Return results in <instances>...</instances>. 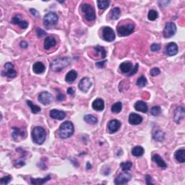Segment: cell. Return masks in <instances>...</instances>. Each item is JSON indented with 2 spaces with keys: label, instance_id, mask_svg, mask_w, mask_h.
<instances>
[{
  "label": "cell",
  "instance_id": "cell-1",
  "mask_svg": "<svg viewBox=\"0 0 185 185\" xmlns=\"http://www.w3.org/2000/svg\"><path fill=\"white\" fill-rule=\"evenodd\" d=\"M71 63V59L69 57H60L58 59H56L55 60L52 62L50 65L51 70L53 72H60L65 68L68 65H70Z\"/></svg>",
  "mask_w": 185,
  "mask_h": 185
},
{
  "label": "cell",
  "instance_id": "cell-2",
  "mask_svg": "<svg viewBox=\"0 0 185 185\" xmlns=\"http://www.w3.org/2000/svg\"><path fill=\"white\" fill-rule=\"evenodd\" d=\"M75 131L74 125L70 121L64 122L59 127V136L62 139H67L73 135Z\"/></svg>",
  "mask_w": 185,
  "mask_h": 185
},
{
  "label": "cell",
  "instance_id": "cell-3",
  "mask_svg": "<svg viewBox=\"0 0 185 185\" xmlns=\"http://www.w3.org/2000/svg\"><path fill=\"white\" fill-rule=\"evenodd\" d=\"M32 139L35 143L42 145L45 142L46 138V132L41 127H35L32 130Z\"/></svg>",
  "mask_w": 185,
  "mask_h": 185
},
{
  "label": "cell",
  "instance_id": "cell-4",
  "mask_svg": "<svg viewBox=\"0 0 185 185\" xmlns=\"http://www.w3.org/2000/svg\"><path fill=\"white\" fill-rule=\"evenodd\" d=\"M134 30H135V25L132 23H128L118 27L117 33L119 36H127L132 33Z\"/></svg>",
  "mask_w": 185,
  "mask_h": 185
},
{
  "label": "cell",
  "instance_id": "cell-5",
  "mask_svg": "<svg viewBox=\"0 0 185 185\" xmlns=\"http://www.w3.org/2000/svg\"><path fill=\"white\" fill-rule=\"evenodd\" d=\"M176 32H177V26H176L174 23L170 22V23H167L166 24L163 34H164V38L169 39V38H171L173 35H174Z\"/></svg>",
  "mask_w": 185,
  "mask_h": 185
},
{
  "label": "cell",
  "instance_id": "cell-6",
  "mask_svg": "<svg viewBox=\"0 0 185 185\" xmlns=\"http://www.w3.org/2000/svg\"><path fill=\"white\" fill-rule=\"evenodd\" d=\"M82 11L86 14V17L88 21H93L95 19V11L89 4H84L82 6Z\"/></svg>",
  "mask_w": 185,
  "mask_h": 185
},
{
  "label": "cell",
  "instance_id": "cell-7",
  "mask_svg": "<svg viewBox=\"0 0 185 185\" xmlns=\"http://www.w3.org/2000/svg\"><path fill=\"white\" fill-rule=\"evenodd\" d=\"M59 21L58 15L55 12H49L44 17V23L47 26H52L57 23Z\"/></svg>",
  "mask_w": 185,
  "mask_h": 185
},
{
  "label": "cell",
  "instance_id": "cell-8",
  "mask_svg": "<svg viewBox=\"0 0 185 185\" xmlns=\"http://www.w3.org/2000/svg\"><path fill=\"white\" fill-rule=\"evenodd\" d=\"M2 75L10 78H14L16 77L17 72L14 69V65L11 62H7L4 64V70L2 72Z\"/></svg>",
  "mask_w": 185,
  "mask_h": 185
},
{
  "label": "cell",
  "instance_id": "cell-9",
  "mask_svg": "<svg viewBox=\"0 0 185 185\" xmlns=\"http://www.w3.org/2000/svg\"><path fill=\"white\" fill-rule=\"evenodd\" d=\"M132 176L130 173H128L127 171H124L120 173L118 177L116 178L114 180V183L117 185L120 184H125L130 181Z\"/></svg>",
  "mask_w": 185,
  "mask_h": 185
},
{
  "label": "cell",
  "instance_id": "cell-10",
  "mask_svg": "<svg viewBox=\"0 0 185 185\" xmlns=\"http://www.w3.org/2000/svg\"><path fill=\"white\" fill-rule=\"evenodd\" d=\"M103 38L105 41L108 42L114 41L116 38L114 31L110 27H104V28L103 29Z\"/></svg>",
  "mask_w": 185,
  "mask_h": 185
},
{
  "label": "cell",
  "instance_id": "cell-11",
  "mask_svg": "<svg viewBox=\"0 0 185 185\" xmlns=\"http://www.w3.org/2000/svg\"><path fill=\"white\" fill-rule=\"evenodd\" d=\"M53 96L49 92H42L39 95V101L44 105H49L52 102Z\"/></svg>",
  "mask_w": 185,
  "mask_h": 185
},
{
  "label": "cell",
  "instance_id": "cell-12",
  "mask_svg": "<svg viewBox=\"0 0 185 185\" xmlns=\"http://www.w3.org/2000/svg\"><path fill=\"white\" fill-rule=\"evenodd\" d=\"M91 86H92V82H91L88 77H83V78L80 80L78 84L79 89L82 92L84 93L88 92L89 89L90 88Z\"/></svg>",
  "mask_w": 185,
  "mask_h": 185
},
{
  "label": "cell",
  "instance_id": "cell-13",
  "mask_svg": "<svg viewBox=\"0 0 185 185\" xmlns=\"http://www.w3.org/2000/svg\"><path fill=\"white\" fill-rule=\"evenodd\" d=\"M11 23L15 24V25H17L22 29H26L28 27V23L25 21L22 20V16L21 15H15V16L13 17L12 21H11Z\"/></svg>",
  "mask_w": 185,
  "mask_h": 185
},
{
  "label": "cell",
  "instance_id": "cell-14",
  "mask_svg": "<svg viewBox=\"0 0 185 185\" xmlns=\"http://www.w3.org/2000/svg\"><path fill=\"white\" fill-rule=\"evenodd\" d=\"M120 127H121V122L117 119H113L110 121L107 124V127H108V130L110 133H114L117 132L119 130Z\"/></svg>",
  "mask_w": 185,
  "mask_h": 185
},
{
  "label": "cell",
  "instance_id": "cell-15",
  "mask_svg": "<svg viewBox=\"0 0 185 185\" xmlns=\"http://www.w3.org/2000/svg\"><path fill=\"white\" fill-rule=\"evenodd\" d=\"M185 113H184V109L183 107L179 106L177 107L176 109L174 111V117H173V120L176 123L179 124L180 122H181L182 119H183L184 118Z\"/></svg>",
  "mask_w": 185,
  "mask_h": 185
},
{
  "label": "cell",
  "instance_id": "cell-16",
  "mask_svg": "<svg viewBox=\"0 0 185 185\" xmlns=\"http://www.w3.org/2000/svg\"><path fill=\"white\" fill-rule=\"evenodd\" d=\"M12 130L13 132L12 134V138L14 139V140H15V141H17V139L20 137L21 138L25 137L26 133H25V131L23 129L14 127H12Z\"/></svg>",
  "mask_w": 185,
  "mask_h": 185
},
{
  "label": "cell",
  "instance_id": "cell-17",
  "mask_svg": "<svg viewBox=\"0 0 185 185\" xmlns=\"http://www.w3.org/2000/svg\"><path fill=\"white\" fill-rule=\"evenodd\" d=\"M49 114L52 119L57 120H63L66 117V113L63 111L57 110V109H52V110H51Z\"/></svg>",
  "mask_w": 185,
  "mask_h": 185
},
{
  "label": "cell",
  "instance_id": "cell-18",
  "mask_svg": "<svg viewBox=\"0 0 185 185\" xmlns=\"http://www.w3.org/2000/svg\"><path fill=\"white\" fill-rule=\"evenodd\" d=\"M178 46L177 44L175 43H173V42H171V43H169L168 45L166 46V53L168 56H174L178 52Z\"/></svg>",
  "mask_w": 185,
  "mask_h": 185
},
{
  "label": "cell",
  "instance_id": "cell-19",
  "mask_svg": "<svg viewBox=\"0 0 185 185\" xmlns=\"http://www.w3.org/2000/svg\"><path fill=\"white\" fill-rule=\"evenodd\" d=\"M142 122V118L135 113H130L129 116V123L132 125H138Z\"/></svg>",
  "mask_w": 185,
  "mask_h": 185
},
{
  "label": "cell",
  "instance_id": "cell-20",
  "mask_svg": "<svg viewBox=\"0 0 185 185\" xmlns=\"http://www.w3.org/2000/svg\"><path fill=\"white\" fill-rule=\"evenodd\" d=\"M92 107L95 111H101L104 109L105 104H104V101L101 99H97L93 102Z\"/></svg>",
  "mask_w": 185,
  "mask_h": 185
},
{
  "label": "cell",
  "instance_id": "cell-21",
  "mask_svg": "<svg viewBox=\"0 0 185 185\" xmlns=\"http://www.w3.org/2000/svg\"><path fill=\"white\" fill-rule=\"evenodd\" d=\"M135 110H137V111H140L142 113H147L148 110V105H147L146 103H145L142 101L136 102L135 104Z\"/></svg>",
  "mask_w": 185,
  "mask_h": 185
},
{
  "label": "cell",
  "instance_id": "cell-22",
  "mask_svg": "<svg viewBox=\"0 0 185 185\" xmlns=\"http://www.w3.org/2000/svg\"><path fill=\"white\" fill-rule=\"evenodd\" d=\"M152 160L153 161L156 163V164L160 167V168H161L163 169H165L167 168V164H166V162L162 159V158L160 157L159 154L153 155L152 157Z\"/></svg>",
  "mask_w": 185,
  "mask_h": 185
},
{
  "label": "cell",
  "instance_id": "cell-23",
  "mask_svg": "<svg viewBox=\"0 0 185 185\" xmlns=\"http://www.w3.org/2000/svg\"><path fill=\"white\" fill-rule=\"evenodd\" d=\"M56 44H57V41H56L54 38L52 36L46 37L45 41H44V49L46 50L50 49L51 48L56 45Z\"/></svg>",
  "mask_w": 185,
  "mask_h": 185
},
{
  "label": "cell",
  "instance_id": "cell-24",
  "mask_svg": "<svg viewBox=\"0 0 185 185\" xmlns=\"http://www.w3.org/2000/svg\"><path fill=\"white\" fill-rule=\"evenodd\" d=\"M45 69L46 68L44 64L42 63V62H35L33 66V72H34L35 74H42V73H44V71H45Z\"/></svg>",
  "mask_w": 185,
  "mask_h": 185
},
{
  "label": "cell",
  "instance_id": "cell-25",
  "mask_svg": "<svg viewBox=\"0 0 185 185\" xmlns=\"http://www.w3.org/2000/svg\"><path fill=\"white\" fill-rule=\"evenodd\" d=\"M132 64L130 62H122V63L119 65V69L120 70H121V72L123 73H127V74L130 72V70H132Z\"/></svg>",
  "mask_w": 185,
  "mask_h": 185
},
{
  "label": "cell",
  "instance_id": "cell-26",
  "mask_svg": "<svg viewBox=\"0 0 185 185\" xmlns=\"http://www.w3.org/2000/svg\"><path fill=\"white\" fill-rule=\"evenodd\" d=\"M51 179V177L49 175L47 176V177L43 178V179H41V178H37V179H33L31 178L30 179V184H34V185H41L45 184L46 182L49 181Z\"/></svg>",
  "mask_w": 185,
  "mask_h": 185
},
{
  "label": "cell",
  "instance_id": "cell-27",
  "mask_svg": "<svg viewBox=\"0 0 185 185\" xmlns=\"http://www.w3.org/2000/svg\"><path fill=\"white\" fill-rule=\"evenodd\" d=\"M174 157L176 160L179 163H184L185 161V150L184 148L179 149L175 153Z\"/></svg>",
  "mask_w": 185,
  "mask_h": 185
},
{
  "label": "cell",
  "instance_id": "cell-28",
  "mask_svg": "<svg viewBox=\"0 0 185 185\" xmlns=\"http://www.w3.org/2000/svg\"><path fill=\"white\" fill-rule=\"evenodd\" d=\"M77 73L76 71L75 70H71L66 75L65 77V81L67 82H69V83H72L75 81V80L77 79Z\"/></svg>",
  "mask_w": 185,
  "mask_h": 185
},
{
  "label": "cell",
  "instance_id": "cell-29",
  "mask_svg": "<svg viewBox=\"0 0 185 185\" xmlns=\"http://www.w3.org/2000/svg\"><path fill=\"white\" fill-rule=\"evenodd\" d=\"M144 149L141 146H136L132 148V154L135 157H140L144 154Z\"/></svg>",
  "mask_w": 185,
  "mask_h": 185
},
{
  "label": "cell",
  "instance_id": "cell-30",
  "mask_svg": "<svg viewBox=\"0 0 185 185\" xmlns=\"http://www.w3.org/2000/svg\"><path fill=\"white\" fill-rule=\"evenodd\" d=\"M95 53H97V55H99V57L101 58H106V52L105 48L101 46H97L94 48Z\"/></svg>",
  "mask_w": 185,
  "mask_h": 185
},
{
  "label": "cell",
  "instance_id": "cell-31",
  "mask_svg": "<svg viewBox=\"0 0 185 185\" xmlns=\"http://www.w3.org/2000/svg\"><path fill=\"white\" fill-rule=\"evenodd\" d=\"M121 15V10L119 7H114L112 9L110 13V17L112 20H117Z\"/></svg>",
  "mask_w": 185,
  "mask_h": 185
},
{
  "label": "cell",
  "instance_id": "cell-32",
  "mask_svg": "<svg viewBox=\"0 0 185 185\" xmlns=\"http://www.w3.org/2000/svg\"><path fill=\"white\" fill-rule=\"evenodd\" d=\"M84 120L87 122V123H88L90 124H97V122H98L97 118L95 117V116L91 115V114H88V115L85 116Z\"/></svg>",
  "mask_w": 185,
  "mask_h": 185
},
{
  "label": "cell",
  "instance_id": "cell-33",
  "mask_svg": "<svg viewBox=\"0 0 185 185\" xmlns=\"http://www.w3.org/2000/svg\"><path fill=\"white\" fill-rule=\"evenodd\" d=\"M122 109V104L121 102H117L114 104H113L112 106H111V111L113 113H119L121 112Z\"/></svg>",
  "mask_w": 185,
  "mask_h": 185
},
{
  "label": "cell",
  "instance_id": "cell-34",
  "mask_svg": "<svg viewBox=\"0 0 185 185\" xmlns=\"http://www.w3.org/2000/svg\"><path fill=\"white\" fill-rule=\"evenodd\" d=\"M27 104H28V105L30 106V110H31V111H32V113H39L40 111H41V108H40L39 106L33 104L32 101H27Z\"/></svg>",
  "mask_w": 185,
  "mask_h": 185
},
{
  "label": "cell",
  "instance_id": "cell-35",
  "mask_svg": "<svg viewBox=\"0 0 185 185\" xmlns=\"http://www.w3.org/2000/svg\"><path fill=\"white\" fill-rule=\"evenodd\" d=\"M137 86H139L140 88H143L147 85V79L144 75H141L139 78L137 79V82H136Z\"/></svg>",
  "mask_w": 185,
  "mask_h": 185
},
{
  "label": "cell",
  "instance_id": "cell-36",
  "mask_svg": "<svg viewBox=\"0 0 185 185\" xmlns=\"http://www.w3.org/2000/svg\"><path fill=\"white\" fill-rule=\"evenodd\" d=\"M97 4H98V7H99L100 10H106V9L109 7V4H110V1H108V0H106V1H101V0H99V1L97 2Z\"/></svg>",
  "mask_w": 185,
  "mask_h": 185
},
{
  "label": "cell",
  "instance_id": "cell-37",
  "mask_svg": "<svg viewBox=\"0 0 185 185\" xmlns=\"http://www.w3.org/2000/svg\"><path fill=\"white\" fill-rule=\"evenodd\" d=\"M132 166V164L131 161H126V162H122L120 164V167H121L122 170L124 171H127L130 170L131 167Z\"/></svg>",
  "mask_w": 185,
  "mask_h": 185
},
{
  "label": "cell",
  "instance_id": "cell-38",
  "mask_svg": "<svg viewBox=\"0 0 185 185\" xmlns=\"http://www.w3.org/2000/svg\"><path fill=\"white\" fill-rule=\"evenodd\" d=\"M160 113H161V109H160V107L159 106H153L150 109L151 115L155 116V117H157V116L160 115Z\"/></svg>",
  "mask_w": 185,
  "mask_h": 185
},
{
  "label": "cell",
  "instance_id": "cell-39",
  "mask_svg": "<svg viewBox=\"0 0 185 185\" xmlns=\"http://www.w3.org/2000/svg\"><path fill=\"white\" fill-rule=\"evenodd\" d=\"M148 17L150 21H154L158 18V12L154 10H150L148 12Z\"/></svg>",
  "mask_w": 185,
  "mask_h": 185
},
{
  "label": "cell",
  "instance_id": "cell-40",
  "mask_svg": "<svg viewBox=\"0 0 185 185\" xmlns=\"http://www.w3.org/2000/svg\"><path fill=\"white\" fill-rule=\"evenodd\" d=\"M12 179V177L10 176H6V177H2L1 179H0V184L2 185H6L9 184Z\"/></svg>",
  "mask_w": 185,
  "mask_h": 185
},
{
  "label": "cell",
  "instance_id": "cell-41",
  "mask_svg": "<svg viewBox=\"0 0 185 185\" xmlns=\"http://www.w3.org/2000/svg\"><path fill=\"white\" fill-rule=\"evenodd\" d=\"M154 135H155V136H154L155 140H159V141H161V140H164V133L161 132V131H157V132H155Z\"/></svg>",
  "mask_w": 185,
  "mask_h": 185
},
{
  "label": "cell",
  "instance_id": "cell-42",
  "mask_svg": "<svg viewBox=\"0 0 185 185\" xmlns=\"http://www.w3.org/2000/svg\"><path fill=\"white\" fill-rule=\"evenodd\" d=\"M150 75L153 77H155L157 76V75H159L160 73V70L159 68L158 67H155V68H153L152 70H150Z\"/></svg>",
  "mask_w": 185,
  "mask_h": 185
},
{
  "label": "cell",
  "instance_id": "cell-43",
  "mask_svg": "<svg viewBox=\"0 0 185 185\" xmlns=\"http://www.w3.org/2000/svg\"><path fill=\"white\" fill-rule=\"evenodd\" d=\"M138 66H139V65H138V64H137H137H135V67H134L132 68V70H130V72L127 73V75H128V76H132V75H135V73L137 72Z\"/></svg>",
  "mask_w": 185,
  "mask_h": 185
},
{
  "label": "cell",
  "instance_id": "cell-44",
  "mask_svg": "<svg viewBox=\"0 0 185 185\" xmlns=\"http://www.w3.org/2000/svg\"><path fill=\"white\" fill-rule=\"evenodd\" d=\"M160 49V46L159 44H153L150 46V49L152 52H158Z\"/></svg>",
  "mask_w": 185,
  "mask_h": 185
},
{
  "label": "cell",
  "instance_id": "cell-45",
  "mask_svg": "<svg viewBox=\"0 0 185 185\" xmlns=\"http://www.w3.org/2000/svg\"><path fill=\"white\" fill-rule=\"evenodd\" d=\"M36 32H37L38 36L40 37V38L43 37L44 35H45L46 34V33L45 32V31H44V30H43V29H41V28H37Z\"/></svg>",
  "mask_w": 185,
  "mask_h": 185
},
{
  "label": "cell",
  "instance_id": "cell-46",
  "mask_svg": "<svg viewBox=\"0 0 185 185\" xmlns=\"http://www.w3.org/2000/svg\"><path fill=\"white\" fill-rule=\"evenodd\" d=\"M106 60H104V61H102V62H97L96 65L97 67H99V68H104V67L106 65Z\"/></svg>",
  "mask_w": 185,
  "mask_h": 185
},
{
  "label": "cell",
  "instance_id": "cell-47",
  "mask_svg": "<svg viewBox=\"0 0 185 185\" xmlns=\"http://www.w3.org/2000/svg\"><path fill=\"white\" fill-rule=\"evenodd\" d=\"M64 99V95L62 94V93H59V95H58L57 97V101H63Z\"/></svg>",
  "mask_w": 185,
  "mask_h": 185
},
{
  "label": "cell",
  "instance_id": "cell-48",
  "mask_svg": "<svg viewBox=\"0 0 185 185\" xmlns=\"http://www.w3.org/2000/svg\"><path fill=\"white\" fill-rule=\"evenodd\" d=\"M146 183H147V184H153L152 182H151V177H150V176L146 175Z\"/></svg>",
  "mask_w": 185,
  "mask_h": 185
},
{
  "label": "cell",
  "instance_id": "cell-49",
  "mask_svg": "<svg viewBox=\"0 0 185 185\" xmlns=\"http://www.w3.org/2000/svg\"><path fill=\"white\" fill-rule=\"evenodd\" d=\"M74 93H75V90L72 88H69L67 89V93H68V94H70L71 95H74Z\"/></svg>",
  "mask_w": 185,
  "mask_h": 185
},
{
  "label": "cell",
  "instance_id": "cell-50",
  "mask_svg": "<svg viewBox=\"0 0 185 185\" xmlns=\"http://www.w3.org/2000/svg\"><path fill=\"white\" fill-rule=\"evenodd\" d=\"M21 46L22 48H26L28 46V44L25 41H22L21 43Z\"/></svg>",
  "mask_w": 185,
  "mask_h": 185
},
{
  "label": "cell",
  "instance_id": "cell-51",
  "mask_svg": "<svg viewBox=\"0 0 185 185\" xmlns=\"http://www.w3.org/2000/svg\"><path fill=\"white\" fill-rule=\"evenodd\" d=\"M30 11L33 15H35V16H38V12L35 10H34V9H30Z\"/></svg>",
  "mask_w": 185,
  "mask_h": 185
},
{
  "label": "cell",
  "instance_id": "cell-52",
  "mask_svg": "<svg viewBox=\"0 0 185 185\" xmlns=\"http://www.w3.org/2000/svg\"><path fill=\"white\" fill-rule=\"evenodd\" d=\"M87 167H88V169H90L91 168V166H90V163H88V166H87Z\"/></svg>",
  "mask_w": 185,
  "mask_h": 185
}]
</instances>
